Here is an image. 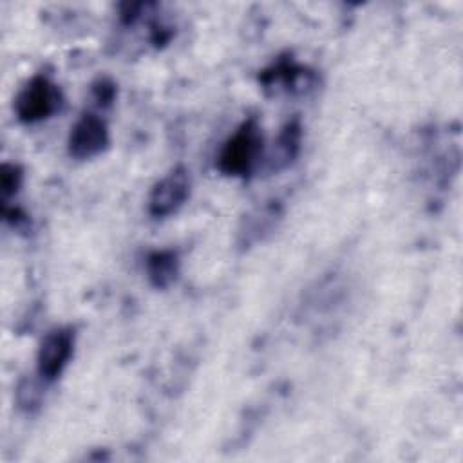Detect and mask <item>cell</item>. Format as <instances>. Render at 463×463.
Instances as JSON below:
<instances>
[{"mask_svg": "<svg viewBox=\"0 0 463 463\" xmlns=\"http://www.w3.org/2000/svg\"><path fill=\"white\" fill-rule=\"evenodd\" d=\"M262 132L255 118L244 119L235 132L224 141L219 156L217 168L224 175L246 177L253 172L262 157Z\"/></svg>", "mask_w": 463, "mask_h": 463, "instance_id": "cell-1", "label": "cell"}, {"mask_svg": "<svg viewBox=\"0 0 463 463\" xmlns=\"http://www.w3.org/2000/svg\"><path fill=\"white\" fill-rule=\"evenodd\" d=\"M63 94L60 87L45 74L33 76L14 98V114L22 123H38L61 109Z\"/></svg>", "mask_w": 463, "mask_h": 463, "instance_id": "cell-2", "label": "cell"}, {"mask_svg": "<svg viewBox=\"0 0 463 463\" xmlns=\"http://www.w3.org/2000/svg\"><path fill=\"white\" fill-rule=\"evenodd\" d=\"M74 353V329L60 326L45 333L36 353V373L51 383L61 376Z\"/></svg>", "mask_w": 463, "mask_h": 463, "instance_id": "cell-3", "label": "cell"}, {"mask_svg": "<svg viewBox=\"0 0 463 463\" xmlns=\"http://www.w3.org/2000/svg\"><path fill=\"white\" fill-rule=\"evenodd\" d=\"M190 175L184 166L172 168L161 177L148 195V215L154 219H166L177 213L190 197Z\"/></svg>", "mask_w": 463, "mask_h": 463, "instance_id": "cell-4", "label": "cell"}, {"mask_svg": "<svg viewBox=\"0 0 463 463\" xmlns=\"http://www.w3.org/2000/svg\"><path fill=\"white\" fill-rule=\"evenodd\" d=\"M109 143L110 134L105 119L94 112H85L71 127L67 150L71 157L85 161L105 152L109 148Z\"/></svg>", "mask_w": 463, "mask_h": 463, "instance_id": "cell-5", "label": "cell"}, {"mask_svg": "<svg viewBox=\"0 0 463 463\" xmlns=\"http://www.w3.org/2000/svg\"><path fill=\"white\" fill-rule=\"evenodd\" d=\"M282 217V204L279 201H268L262 206L248 213L239 228V244L250 248L269 235Z\"/></svg>", "mask_w": 463, "mask_h": 463, "instance_id": "cell-6", "label": "cell"}, {"mask_svg": "<svg viewBox=\"0 0 463 463\" xmlns=\"http://www.w3.org/2000/svg\"><path fill=\"white\" fill-rule=\"evenodd\" d=\"M179 269H181V260L177 251L174 250H156L146 255V260H145L146 279L156 289L170 288L177 280Z\"/></svg>", "mask_w": 463, "mask_h": 463, "instance_id": "cell-7", "label": "cell"}, {"mask_svg": "<svg viewBox=\"0 0 463 463\" xmlns=\"http://www.w3.org/2000/svg\"><path fill=\"white\" fill-rule=\"evenodd\" d=\"M300 146H302V125L298 118H293L280 128L277 136L273 154L269 157V168L277 172L289 166L297 159Z\"/></svg>", "mask_w": 463, "mask_h": 463, "instance_id": "cell-8", "label": "cell"}, {"mask_svg": "<svg viewBox=\"0 0 463 463\" xmlns=\"http://www.w3.org/2000/svg\"><path fill=\"white\" fill-rule=\"evenodd\" d=\"M24 183V170L16 163H4L0 170V194H2V204H7L11 197H14L20 192V186Z\"/></svg>", "mask_w": 463, "mask_h": 463, "instance_id": "cell-9", "label": "cell"}, {"mask_svg": "<svg viewBox=\"0 0 463 463\" xmlns=\"http://www.w3.org/2000/svg\"><path fill=\"white\" fill-rule=\"evenodd\" d=\"M92 92H94V98H96L98 105L109 107L116 98V85L110 80L101 78L92 85Z\"/></svg>", "mask_w": 463, "mask_h": 463, "instance_id": "cell-10", "label": "cell"}, {"mask_svg": "<svg viewBox=\"0 0 463 463\" xmlns=\"http://www.w3.org/2000/svg\"><path fill=\"white\" fill-rule=\"evenodd\" d=\"M38 398H40V392H38V387L33 382H22L20 383V387H18V403H20V407H24V409L36 407Z\"/></svg>", "mask_w": 463, "mask_h": 463, "instance_id": "cell-11", "label": "cell"}]
</instances>
